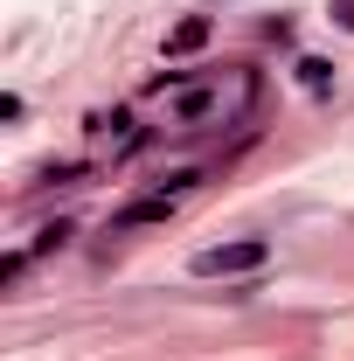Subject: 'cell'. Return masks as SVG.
Here are the masks:
<instances>
[{
	"label": "cell",
	"mask_w": 354,
	"mask_h": 361,
	"mask_svg": "<svg viewBox=\"0 0 354 361\" xmlns=\"http://www.w3.org/2000/svg\"><path fill=\"white\" fill-rule=\"evenodd\" d=\"M70 236H77V223H49V229H35V243H28V250H35V257H49V250H63Z\"/></svg>",
	"instance_id": "obj_4"
},
{
	"label": "cell",
	"mask_w": 354,
	"mask_h": 361,
	"mask_svg": "<svg viewBox=\"0 0 354 361\" xmlns=\"http://www.w3.org/2000/svg\"><path fill=\"white\" fill-rule=\"evenodd\" d=\"M28 264H35V250H7V257H0V292H14Z\"/></svg>",
	"instance_id": "obj_5"
},
{
	"label": "cell",
	"mask_w": 354,
	"mask_h": 361,
	"mask_svg": "<svg viewBox=\"0 0 354 361\" xmlns=\"http://www.w3.org/2000/svg\"><path fill=\"white\" fill-rule=\"evenodd\" d=\"M299 84H306V90H326V63H319V56L299 63Z\"/></svg>",
	"instance_id": "obj_6"
},
{
	"label": "cell",
	"mask_w": 354,
	"mask_h": 361,
	"mask_svg": "<svg viewBox=\"0 0 354 361\" xmlns=\"http://www.w3.org/2000/svg\"><path fill=\"white\" fill-rule=\"evenodd\" d=\"M146 223H174V188H160V195H133V202L111 216V229H146Z\"/></svg>",
	"instance_id": "obj_2"
},
{
	"label": "cell",
	"mask_w": 354,
	"mask_h": 361,
	"mask_svg": "<svg viewBox=\"0 0 354 361\" xmlns=\"http://www.w3.org/2000/svg\"><path fill=\"white\" fill-rule=\"evenodd\" d=\"M209 28H216L209 14H188V21H181L174 35H167V63H174V56H195V49L209 42Z\"/></svg>",
	"instance_id": "obj_3"
},
{
	"label": "cell",
	"mask_w": 354,
	"mask_h": 361,
	"mask_svg": "<svg viewBox=\"0 0 354 361\" xmlns=\"http://www.w3.org/2000/svg\"><path fill=\"white\" fill-rule=\"evenodd\" d=\"M334 21H341V28H354V0H334Z\"/></svg>",
	"instance_id": "obj_7"
},
{
	"label": "cell",
	"mask_w": 354,
	"mask_h": 361,
	"mask_svg": "<svg viewBox=\"0 0 354 361\" xmlns=\"http://www.w3.org/2000/svg\"><path fill=\"white\" fill-rule=\"evenodd\" d=\"M271 264V243L264 236H236V243H209V250H195V278H243V271H264Z\"/></svg>",
	"instance_id": "obj_1"
}]
</instances>
